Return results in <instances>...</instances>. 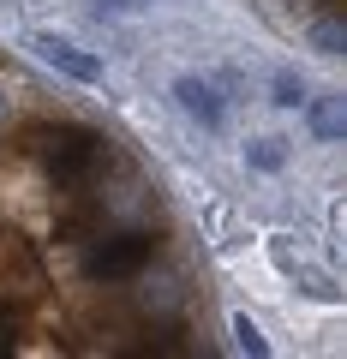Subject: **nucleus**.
Instances as JSON below:
<instances>
[{
    "label": "nucleus",
    "mask_w": 347,
    "mask_h": 359,
    "mask_svg": "<svg viewBox=\"0 0 347 359\" xmlns=\"http://www.w3.org/2000/svg\"><path fill=\"white\" fill-rule=\"evenodd\" d=\"M311 48L318 54H341L347 48V25L341 18H318V25H311Z\"/></svg>",
    "instance_id": "1a4fd4ad"
},
{
    "label": "nucleus",
    "mask_w": 347,
    "mask_h": 359,
    "mask_svg": "<svg viewBox=\"0 0 347 359\" xmlns=\"http://www.w3.org/2000/svg\"><path fill=\"white\" fill-rule=\"evenodd\" d=\"M174 102H180L198 126H222V96L204 84V78H180V84H174Z\"/></svg>",
    "instance_id": "39448f33"
},
{
    "label": "nucleus",
    "mask_w": 347,
    "mask_h": 359,
    "mask_svg": "<svg viewBox=\"0 0 347 359\" xmlns=\"http://www.w3.org/2000/svg\"><path fill=\"white\" fill-rule=\"evenodd\" d=\"M311 132H318L323 144H335L347 132V114H341V96H323L318 108H311Z\"/></svg>",
    "instance_id": "0eeeda50"
},
{
    "label": "nucleus",
    "mask_w": 347,
    "mask_h": 359,
    "mask_svg": "<svg viewBox=\"0 0 347 359\" xmlns=\"http://www.w3.org/2000/svg\"><path fill=\"white\" fill-rule=\"evenodd\" d=\"M245 162H252L257 174H275V168L287 162V144L282 138H252V144H245Z\"/></svg>",
    "instance_id": "6e6552de"
},
{
    "label": "nucleus",
    "mask_w": 347,
    "mask_h": 359,
    "mask_svg": "<svg viewBox=\"0 0 347 359\" xmlns=\"http://www.w3.org/2000/svg\"><path fill=\"white\" fill-rule=\"evenodd\" d=\"M233 347H240V353H252V359L270 353V341L257 335V323H252V318H233Z\"/></svg>",
    "instance_id": "9b49d317"
},
{
    "label": "nucleus",
    "mask_w": 347,
    "mask_h": 359,
    "mask_svg": "<svg viewBox=\"0 0 347 359\" xmlns=\"http://www.w3.org/2000/svg\"><path fill=\"white\" fill-rule=\"evenodd\" d=\"M30 138L42 144V162H48L54 186H66L72 198L108 168V138L90 132V126H36Z\"/></svg>",
    "instance_id": "f257e3e1"
},
{
    "label": "nucleus",
    "mask_w": 347,
    "mask_h": 359,
    "mask_svg": "<svg viewBox=\"0 0 347 359\" xmlns=\"http://www.w3.org/2000/svg\"><path fill=\"white\" fill-rule=\"evenodd\" d=\"M42 287H48V276H42L36 245L18 240V233H0V294H13V299H36Z\"/></svg>",
    "instance_id": "7ed1b4c3"
},
{
    "label": "nucleus",
    "mask_w": 347,
    "mask_h": 359,
    "mask_svg": "<svg viewBox=\"0 0 347 359\" xmlns=\"http://www.w3.org/2000/svg\"><path fill=\"white\" fill-rule=\"evenodd\" d=\"M138 306L150 311V318H174V311L186 306L180 276H156V282H144V287H138Z\"/></svg>",
    "instance_id": "423d86ee"
},
{
    "label": "nucleus",
    "mask_w": 347,
    "mask_h": 359,
    "mask_svg": "<svg viewBox=\"0 0 347 359\" xmlns=\"http://www.w3.org/2000/svg\"><path fill=\"white\" fill-rule=\"evenodd\" d=\"M156 252H162V240H156V233H144V228L108 233V240H96L90 252H84V282L114 287V282H126V276H138V269H150Z\"/></svg>",
    "instance_id": "f03ea898"
},
{
    "label": "nucleus",
    "mask_w": 347,
    "mask_h": 359,
    "mask_svg": "<svg viewBox=\"0 0 347 359\" xmlns=\"http://www.w3.org/2000/svg\"><path fill=\"white\" fill-rule=\"evenodd\" d=\"M0 120H6V102H0Z\"/></svg>",
    "instance_id": "ddd939ff"
},
{
    "label": "nucleus",
    "mask_w": 347,
    "mask_h": 359,
    "mask_svg": "<svg viewBox=\"0 0 347 359\" xmlns=\"http://www.w3.org/2000/svg\"><path fill=\"white\" fill-rule=\"evenodd\" d=\"M144 6H156V0H102V13H144Z\"/></svg>",
    "instance_id": "f8f14e48"
},
{
    "label": "nucleus",
    "mask_w": 347,
    "mask_h": 359,
    "mask_svg": "<svg viewBox=\"0 0 347 359\" xmlns=\"http://www.w3.org/2000/svg\"><path fill=\"white\" fill-rule=\"evenodd\" d=\"M270 102H275V108H306V102H311V96H306V78H299V72H282Z\"/></svg>",
    "instance_id": "9d476101"
},
{
    "label": "nucleus",
    "mask_w": 347,
    "mask_h": 359,
    "mask_svg": "<svg viewBox=\"0 0 347 359\" xmlns=\"http://www.w3.org/2000/svg\"><path fill=\"white\" fill-rule=\"evenodd\" d=\"M30 48H36L48 66H60L66 78H78V84H96V78H102V60H96V54H84V48H72L66 36H36Z\"/></svg>",
    "instance_id": "20e7f679"
}]
</instances>
